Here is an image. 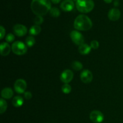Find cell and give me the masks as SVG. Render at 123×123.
<instances>
[{"mask_svg":"<svg viewBox=\"0 0 123 123\" xmlns=\"http://www.w3.org/2000/svg\"><path fill=\"white\" fill-rule=\"evenodd\" d=\"M51 8L50 0H32L31 4V10L37 16L45 15Z\"/></svg>","mask_w":123,"mask_h":123,"instance_id":"obj_1","label":"cell"},{"mask_svg":"<svg viewBox=\"0 0 123 123\" xmlns=\"http://www.w3.org/2000/svg\"><path fill=\"white\" fill-rule=\"evenodd\" d=\"M92 26V22L89 17L85 14H80L74 21V28L79 31H88Z\"/></svg>","mask_w":123,"mask_h":123,"instance_id":"obj_2","label":"cell"},{"mask_svg":"<svg viewBox=\"0 0 123 123\" xmlns=\"http://www.w3.org/2000/svg\"><path fill=\"white\" fill-rule=\"evenodd\" d=\"M76 7L79 12L87 13L91 12L94 7V2L92 0H78Z\"/></svg>","mask_w":123,"mask_h":123,"instance_id":"obj_3","label":"cell"},{"mask_svg":"<svg viewBox=\"0 0 123 123\" xmlns=\"http://www.w3.org/2000/svg\"><path fill=\"white\" fill-rule=\"evenodd\" d=\"M12 50L16 55H23L26 54L28 48L27 46L22 42L17 41L12 44Z\"/></svg>","mask_w":123,"mask_h":123,"instance_id":"obj_4","label":"cell"},{"mask_svg":"<svg viewBox=\"0 0 123 123\" xmlns=\"http://www.w3.org/2000/svg\"><path fill=\"white\" fill-rule=\"evenodd\" d=\"M26 86H27V84L25 80L22 79H19L16 80L14 82V88L17 93L23 94L25 92Z\"/></svg>","mask_w":123,"mask_h":123,"instance_id":"obj_5","label":"cell"},{"mask_svg":"<svg viewBox=\"0 0 123 123\" xmlns=\"http://www.w3.org/2000/svg\"><path fill=\"white\" fill-rule=\"evenodd\" d=\"M70 38L72 42L76 45H81L84 42V36L78 31H72L70 33Z\"/></svg>","mask_w":123,"mask_h":123,"instance_id":"obj_6","label":"cell"},{"mask_svg":"<svg viewBox=\"0 0 123 123\" xmlns=\"http://www.w3.org/2000/svg\"><path fill=\"white\" fill-rule=\"evenodd\" d=\"M90 118L94 123H101L104 120V115L102 112L95 110L90 113Z\"/></svg>","mask_w":123,"mask_h":123,"instance_id":"obj_7","label":"cell"},{"mask_svg":"<svg viewBox=\"0 0 123 123\" xmlns=\"http://www.w3.org/2000/svg\"><path fill=\"white\" fill-rule=\"evenodd\" d=\"M73 73L71 70L66 69L62 72L60 76V79L64 84H68L73 78Z\"/></svg>","mask_w":123,"mask_h":123,"instance_id":"obj_8","label":"cell"},{"mask_svg":"<svg viewBox=\"0 0 123 123\" xmlns=\"http://www.w3.org/2000/svg\"><path fill=\"white\" fill-rule=\"evenodd\" d=\"M13 31L14 34L18 37H23L25 36L28 32L27 28L22 24H16L13 26Z\"/></svg>","mask_w":123,"mask_h":123,"instance_id":"obj_9","label":"cell"},{"mask_svg":"<svg viewBox=\"0 0 123 123\" xmlns=\"http://www.w3.org/2000/svg\"><path fill=\"white\" fill-rule=\"evenodd\" d=\"M80 80L85 84H89L92 80L93 75L92 72L89 70H84L81 72L80 75Z\"/></svg>","mask_w":123,"mask_h":123,"instance_id":"obj_10","label":"cell"},{"mask_svg":"<svg viewBox=\"0 0 123 123\" xmlns=\"http://www.w3.org/2000/svg\"><path fill=\"white\" fill-rule=\"evenodd\" d=\"M74 7V4L72 0H64L60 5L61 8L64 12H71Z\"/></svg>","mask_w":123,"mask_h":123,"instance_id":"obj_11","label":"cell"},{"mask_svg":"<svg viewBox=\"0 0 123 123\" xmlns=\"http://www.w3.org/2000/svg\"><path fill=\"white\" fill-rule=\"evenodd\" d=\"M120 16H121V12L118 8H113L108 12V18L112 21L118 20L120 18Z\"/></svg>","mask_w":123,"mask_h":123,"instance_id":"obj_12","label":"cell"},{"mask_svg":"<svg viewBox=\"0 0 123 123\" xmlns=\"http://www.w3.org/2000/svg\"><path fill=\"white\" fill-rule=\"evenodd\" d=\"M11 47L8 43L2 42L0 45V54L2 56H6L10 53Z\"/></svg>","mask_w":123,"mask_h":123,"instance_id":"obj_13","label":"cell"},{"mask_svg":"<svg viewBox=\"0 0 123 123\" xmlns=\"http://www.w3.org/2000/svg\"><path fill=\"white\" fill-rule=\"evenodd\" d=\"M91 50V48L90 46H89L88 44H85V43H83L81 45H80L79 46V52L80 53L81 55H86L88 54H90V51Z\"/></svg>","mask_w":123,"mask_h":123,"instance_id":"obj_14","label":"cell"},{"mask_svg":"<svg viewBox=\"0 0 123 123\" xmlns=\"http://www.w3.org/2000/svg\"><path fill=\"white\" fill-rule=\"evenodd\" d=\"M13 96V91L10 88H5L1 91V96L4 99H10Z\"/></svg>","mask_w":123,"mask_h":123,"instance_id":"obj_15","label":"cell"},{"mask_svg":"<svg viewBox=\"0 0 123 123\" xmlns=\"http://www.w3.org/2000/svg\"><path fill=\"white\" fill-rule=\"evenodd\" d=\"M24 103V98L20 96H17L13 98L12 100V104L14 107L19 108V107L22 106Z\"/></svg>","mask_w":123,"mask_h":123,"instance_id":"obj_16","label":"cell"},{"mask_svg":"<svg viewBox=\"0 0 123 123\" xmlns=\"http://www.w3.org/2000/svg\"><path fill=\"white\" fill-rule=\"evenodd\" d=\"M41 31H42V28L40 26V25H34L30 28L29 32L32 36H37L40 33Z\"/></svg>","mask_w":123,"mask_h":123,"instance_id":"obj_17","label":"cell"},{"mask_svg":"<svg viewBox=\"0 0 123 123\" xmlns=\"http://www.w3.org/2000/svg\"><path fill=\"white\" fill-rule=\"evenodd\" d=\"M7 108V103L4 98L0 99V114H2L6 112Z\"/></svg>","mask_w":123,"mask_h":123,"instance_id":"obj_18","label":"cell"},{"mask_svg":"<svg viewBox=\"0 0 123 123\" xmlns=\"http://www.w3.org/2000/svg\"><path fill=\"white\" fill-rule=\"evenodd\" d=\"M72 67L75 71H80L83 68V65L79 61H74L72 62Z\"/></svg>","mask_w":123,"mask_h":123,"instance_id":"obj_19","label":"cell"},{"mask_svg":"<svg viewBox=\"0 0 123 123\" xmlns=\"http://www.w3.org/2000/svg\"><path fill=\"white\" fill-rule=\"evenodd\" d=\"M49 13H50V16L54 17V18H58V17L60 16V14H61L60 10L58 8H56V7H52V8H51V9L49 11Z\"/></svg>","mask_w":123,"mask_h":123,"instance_id":"obj_20","label":"cell"},{"mask_svg":"<svg viewBox=\"0 0 123 123\" xmlns=\"http://www.w3.org/2000/svg\"><path fill=\"white\" fill-rule=\"evenodd\" d=\"M25 43H26V45L27 46V47L31 48L34 45L35 43H36V40L32 36H29L26 38Z\"/></svg>","mask_w":123,"mask_h":123,"instance_id":"obj_21","label":"cell"},{"mask_svg":"<svg viewBox=\"0 0 123 123\" xmlns=\"http://www.w3.org/2000/svg\"><path fill=\"white\" fill-rule=\"evenodd\" d=\"M62 91L64 92V94H69L70 92H71L72 91V87H71L70 85L68 84H65L63 86H62Z\"/></svg>","mask_w":123,"mask_h":123,"instance_id":"obj_22","label":"cell"},{"mask_svg":"<svg viewBox=\"0 0 123 123\" xmlns=\"http://www.w3.org/2000/svg\"><path fill=\"white\" fill-rule=\"evenodd\" d=\"M34 22L37 25H41L43 22V17L41 16H36V17L34 19Z\"/></svg>","mask_w":123,"mask_h":123,"instance_id":"obj_23","label":"cell"},{"mask_svg":"<svg viewBox=\"0 0 123 123\" xmlns=\"http://www.w3.org/2000/svg\"><path fill=\"white\" fill-rule=\"evenodd\" d=\"M14 38H15V37H14V35L12 33H10L7 34L6 37V40L8 43H12L14 40Z\"/></svg>","mask_w":123,"mask_h":123,"instance_id":"obj_24","label":"cell"},{"mask_svg":"<svg viewBox=\"0 0 123 123\" xmlns=\"http://www.w3.org/2000/svg\"><path fill=\"white\" fill-rule=\"evenodd\" d=\"M90 46L91 49H97L99 48V43L97 40H92L90 43Z\"/></svg>","mask_w":123,"mask_h":123,"instance_id":"obj_25","label":"cell"},{"mask_svg":"<svg viewBox=\"0 0 123 123\" xmlns=\"http://www.w3.org/2000/svg\"><path fill=\"white\" fill-rule=\"evenodd\" d=\"M32 94L30 91H26V92L24 93V97H25V99L26 100H30L32 98Z\"/></svg>","mask_w":123,"mask_h":123,"instance_id":"obj_26","label":"cell"},{"mask_svg":"<svg viewBox=\"0 0 123 123\" xmlns=\"http://www.w3.org/2000/svg\"><path fill=\"white\" fill-rule=\"evenodd\" d=\"M5 34H6V30H5L4 28L2 26H0V35H1V38L0 39H2L4 38L5 36Z\"/></svg>","mask_w":123,"mask_h":123,"instance_id":"obj_27","label":"cell"},{"mask_svg":"<svg viewBox=\"0 0 123 123\" xmlns=\"http://www.w3.org/2000/svg\"><path fill=\"white\" fill-rule=\"evenodd\" d=\"M114 6H115V7H117V6H118L119 4H120V2H119V0H115V1H114Z\"/></svg>","mask_w":123,"mask_h":123,"instance_id":"obj_28","label":"cell"},{"mask_svg":"<svg viewBox=\"0 0 123 123\" xmlns=\"http://www.w3.org/2000/svg\"><path fill=\"white\" fill-rule=\"evenodd\" d=\"M61 1V0H51V1L54 4H58V3H59V2H60Z\"/></svg>","mask_w":123,"mask_h":123,"instance_id":"obj_29","label":"cell"},{"mask_svg":"<svg viewBox=\"0 0 123 123\" xmlns=\"http://www.w3.org/2000/svg\"><path fill=\"white\" fill-rule=\"evenodd\" d=\"M113 0H104L105 2H106V3H108V4H109L111 3V2H112Z\"/></svg>","mask_w":123,"mask_h":123,"instance_id":"obj_30","label":"cell"},{"mask_svg":"<svg viewBox=\"0 0 123 123\" xmlns=\"http://www.w3.org/2000/svg\"><path fill=\"white\" fill-rule=\"evenodd\" d=\"M74 1H78V0H74Z\"/></svg>","mask_w":123,"mask_h":123,"instance_id":"obj_31","label":"cell"}]
</instances>
